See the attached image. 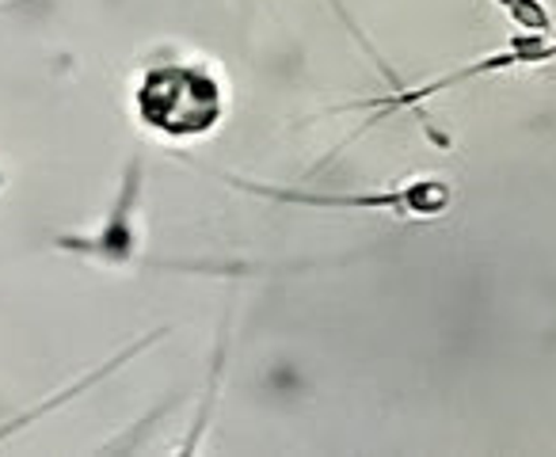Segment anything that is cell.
<instances>
[{"label":"cell","instance_id":"cell-1","mask_svg":"<svg viewBox=\"0 0 556 457\" xmlns=\"http://www.w3.org/2000/svg\"><path fill=\"white\" fill-rule=\"evenodd\" d=\"M138 118L172 141L206 138L225 115V92L206 65H153L134 92Z\"/></svg>","mask_w":556,"mask_h":457},{"label":"cell","instance_id":"cell-2","mask_svg":"<svg viewBox=\"0 0 556 457\" xmlns=\"http://www.w3.org/2000/svg\"><path fill=\"white\" fill-rule=\"evenodd\" d=\"M229 187L248 194H260L270 202H290V206H317V210H378V214H393L404 221H431L442 217L454 206V187L442 176H416L401 187H386V191H351V194H325V191H302V187H270L255 183L244 176H222Z\"/></svg>","mask_w":556,"mask_h":457},{"label":"cell","instance_id":"cell-3","mask_svg":"<svg viewBox=\"0 0 556 457\" xmlns=\"http://www.w3.org/2000/svg\"><path fill=\"white\" fill-rule=\"evenodd\" d=\"M553 58H556V31L553 35H526L522 31L518 39H510L507 47L492 50V54L477 58V62L462 65V69L446 73V77L427 80V85H416V88H401V85H396L393 92H386V96H374V100L351 103V111H374L370 123H381V118H389L393 111H416L424 100H431V96L446 92V88H454V85H465V80L495 77V73L522 69V65H541V62H553Z\"/></svg>","mask_w":556,"mask_h":457},{"label":"cell","instance_id":"cell-4","mask_svg":"<svg viewBox=\"0 0 556 457\" xmlns=\"http://www.w3.org/2000/svg\"><path fill=\"white\" fill-rule=\"evenodd\" d=\"M138 199H141V156H134L123 172V183L111 202L108 221L92 237H58V249L77 252V256L100 259L108 267H126L138 256Z\"/></svg>","mask_w":556,"mask_h":457},{"label":"cell","instance_id":"cell-5","mask_svg":"<svg viewBox=\"0 0 556 457\" xmlns=\"http://www.w3.org/2000/svg\"><path fill=\"white\" fill-rule=\"evenodd\" d=\"M164 335H168V332H153V335H146V340H138V343H134V347H126V351H123V355H118V358H111V363H103V366H100V370H96V373H88V378H80V381H77V385H73V389H65V393H58V396H54V401H42V404H39V408H31V411H24V416H16V419H12V423H9V427H0V439H9V434H12V431H16V427L31 423V419H35V416H47V411H54V408H58V404L73 401V396H77V393H80V389L96 385V381H100V378H108V373H111V370H118V366H123V363H126V358H134V355H138V351H141V347H149V343L164 340Z\"/></svg>","mask_w":556,"mask_h":457},{"label":"cell","instance_id":"cell-6","mask_svg":"<svg viewBox=\"0 0 556 457\" xmlns=\"http://www.w3.org/2000/svg\"><path fill=\"white\" fill-rule=\"evenodd\" d=\"M492 4L526 35H553L556 27L545 0H492Z\"/></svg>","mask_w":556,"mask_h":457},{"label":"cell","instance_id":"cell-7","mask_svg":"<svg viewBox=\"0 0 556 457\" xmlns=\"http://www.w3.org/2000/svg\"><path fill=\"white\" fill-rule=\"evenodd\" d=\"M24 0H9V4H0V12H12V9H20Z\"/></svg>","mask_w":556,"mask_h":457},{"label":"cell","instance_id":"cell-8","mask_svg":"<svg viewBox=\"0 0 556 457\" xmlns=\"http://www.w3.org/2000/svg\"><path fill=\"white\" fill-rule=\"evenodd\" d=\"M0 187H4V176H0Z\"/></svg>","mask_w":556,"mask_h":457}]
</instances>
